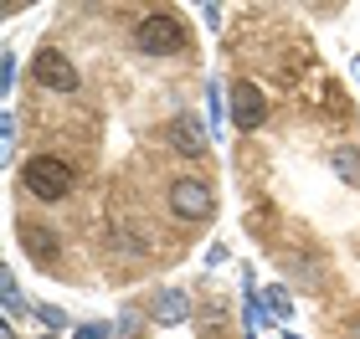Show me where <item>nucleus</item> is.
Segmentation results:
<instances>
[{"label":"nucleus","instance_id":"f257e3e1","mask_svg":"<svg viewBox=\"0 0 360 339\" xmlns=\"http://www.w3.org/2000/svg\"><path fill=\"white\" fill-rule=\"evenodd\" d=\"M21 180H26V190L37 201H62L72 190V165L68 159H57V154H37V159H26V170H21Z\"/></svg>","mask_w":360,"mask_h":339},{"label":"nucleus","instance_id":"f03ea898","mask_svg":"<svg viewBox=\"0 0 360 339\" xmlns=\"http://www.w3.org/2000/svg\"><path fill=\"white\" fill-rule=\"evenodd\" d=\"M134 46H139L144 57L180 52V46H186V26H180V15H175V11H155V15H144V21H139Z\"/></svg>","mask_w":360,"mask_h":339},{"label":"nucleus","instance_id":"7ed1b4c3","mask_svg":"<svg viewBox=\"0 0 360 339\" xmlns=\"http://www.w3.org/2000/svg\"><path fill=\"white\" fill-rule=\"evenodd\" d=\"M170 211H175L180 221H206V216H211V185L195 180V175L170 180Z\"/></svg>","mask_w":360,"mask_h":339},{"label":"nucleus","instance_id":"20e7f679","mask_svg":"<svg viewBox=\"0 0 360 339\" xmlns=\"http://www.w3.org/2000/svg\"><path fill=\"white\" fill-rule=\"evenodd\" d=\"M31 72H37V83H41V88H52V93H77V67H72V62L57 52V46L37 52Z\"/></svg>","mask_w":360,"mask_h":339},{"label":"nucleus","instance_id":"39448f33","mask_svg":"<svg viewBox=\"0 0 360 339\" xmlns=\"http://www.w3.org/2000/svg\"><path fill=\"white\" fill-rule=\"evenodd\" d=\"M263 119H268L263 93H257L252 83H237L232 88V124L242 128V134H252V128H263Z\"/></svg>","mask_w":360,"mask_h":339},{"label":"nucleus","instance_id":"423d86ee","mask_svg":"<svg viewBox=\"0 0 360 339\" xmlns=\"http://www.w3.org/2000/svg\"><path fill=\"white\" fill-rule=\"evenodd\" d=\"M21 247L37 257L41 267H57V257H62V247H57V237L46 232V226H37V221H21Z\"/></svg>","mask_w":360,"mask_h":339},{"label":"nucleus","instance_id":"0eeeda50","mask_svg":"<svg viewBox=\"0 0 360 339\" xmlns=\"http://www.w3.org/2000/svg\"><path fill=\"white\" fill-rule=\"evenodd\" d=\"M170 144L180 154H201L206 149V128H201V119L195 113H180V119L170 124Z\"/></svg>","mask_w":360,"mask_h":339},{"label":"nucleus","instance_id":"6e6552de","mask_svg":"<svg viewBox=\"0 0 360 339\" xmlns=\"http://www.w3.org/2000/svg\"><path fill=\"white\" fill-rule=\"evenodd\" d=\"M150 319H155V324H186V319H191V298L186 293H175V288H165V293H160L155 303H150Z\"/></svg>","mask_w":360,"mask_h":339},{"label":"nucleus","instance_id":"1a4fd4ad","mask_svg":"<svg viewBox=\"0 0 360 339\" xmlns=\"http://www.w3.org/2000/svg\"><path fill=\"white\" fill-rule=\"evenodd\" d=\"M330 165H335V175L345 185H360V149H350V144H340V149L330 154Z\"/></svg>","mask_w":360,"mask_h":339},{"label":"nucleus","instance_id":"9d476101","mask_svg":"<svg viewBox=\"0 0 360 339\" xmlns=\"http://www.w3.org/2000/svg\"><path fill=\"white\" fill-rule=\"evenodd\" d=\"M263 303H268V314H273V319H283V324L293 319V298H288V288H268Z\"/></svg>","mask_w":360,"mask_h":339},{"label":"nucleus","instance_id":"9b49d317","mask_svg":"<svg viewBox=\"0 0 360 339\" xmlns=\"http://www.w3.org/2000/svg\"><path fill=\"white\" fill-rule=\"evenodd\" d=\"M0 293H6V314H21V309H26V303H21V288H15V272L0 278Z\"/></svg>","mask_w":360,"mask_h":339},{"label":"nucleus","instance_id":"f8f14e48","mask_svg":"<svg viewBox=\"0 0 360 339\" xmlns=\"http://www.w3.org/2000/svg\"><path fill=\"white\" fill-rule=\"evenodd\" d=\"M37 319H41V324L52 329V334H57V329H68V314H62L57 303H37Z\"/></svg>","mask_w":360,"mask_h":339},{"label":"nucleus","instance_id":"ddd939ff","mask_svg":"<svg viewBox=\"0 0 360 339\" xmlns=\"http://www.w3.org/2000/svg\"><path fill=\"white\" fill-rule=\"evenodd\" d=\"M77 339H108V324H77Z\"/></svg>","mask_w":360,"mask_h":339},{"label":"nucleus","instance_id":"4468645a","mask_svg":"<svg viewBox=\"0 0 360 339\" xmlns=\"http://www.w3.org/2000/svg\"><path fill=\"white\" fill-rule=\"evenodd\" d=\"M11 83H15V57H6V67H0V88L11 93Z\"/></svg>","mask_w":360,"mask_h":339},{"label":"nucleus","instance_id":"2eb2a0df","mask_svg":"<svg viewBox=\"0 0 360 339\" xmlns=\"http://www.w3.org/2000/svg\"><path fill=\"white\" fill-rule=\"evenodd\" d=\"M355 83H360V57H355Z\"/></svg>","mask_w":360,"mask_h":339},{"label":"nucleus","instance_id":"dca6fc26","mask_svg":"<svg viewBox=\"0 0 360 339\" xmlns=\"http://www.w3.org/2000/svg\"><path fill=\"white\" fill-rule=\"evenodd\" d=\"M350 339H360V324H355V329H350Z\"/></svg>","mask_w":360,"mask_h":339},{"label":"nucleus","instance_id":"f3484780","mask_svg":"<svg viewBox=\"0 0 360 339\" xmlns=\"http://www.w3.org/2000/svg\"><path fill=\"white\" fill-rule=\"evenodd\" d=\"M41 339H62V334H41Z\"/></svg>","mask_w":360,"mask_h":339},{"label":"nucleus","instance_id":"a211bd4d","mask_svg":"<svg viewBox=\"0 0 360 339\" xmlns=\"http://www.w3.org/2000/svg\"><path fill=\"white\" fill-rule=\"evenodd\" d=\"M283 339H299V334H283Z\"/></svg>","mask_w":360,"mask_h":339}]
</instances>
